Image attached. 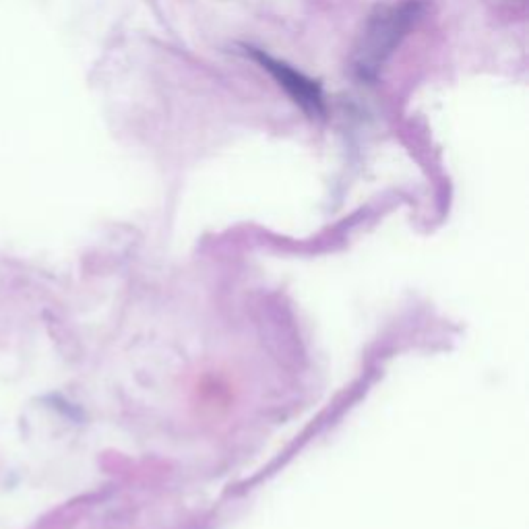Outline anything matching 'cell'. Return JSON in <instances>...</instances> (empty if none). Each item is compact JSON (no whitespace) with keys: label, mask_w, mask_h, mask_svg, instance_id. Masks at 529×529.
Segmentation results:
<instances>
[{"label":"cell","mask_w":529,"mask_h":529,"mask_svg":"<svg viewBox=\"0 0 529 529\" xmlns=\"http://www.w3.org/2000/svg\"><path fill=\"white\" fill-rule=\"evenodd\" d=\"M424 11L426 4L422 0H401L379 6L364 25L356 44L352 58L356 77L362 81H374L407 33L418 25Z\"/></svg>","instance_id":"obj_1"},{"label":"cell","mask_w":529,"mask_h":529,"mask_svg":"<svg viewBox=\"0 0 529 529\" xmlns=\"http://www.w3.org/2000/svg\"><path fill=\"white\" fill-rule=\"evenodd\" d=\"M253 61L259 63L271 77L275 79L277 85L286 91L294 104L306 112L310 118H321L325 116V96H323V88L319 81L304 75L292 64L280 61L267 55L264 50L259 48H247Z\"/></svg>","instance_id":"obj_2"}]
</instances>
